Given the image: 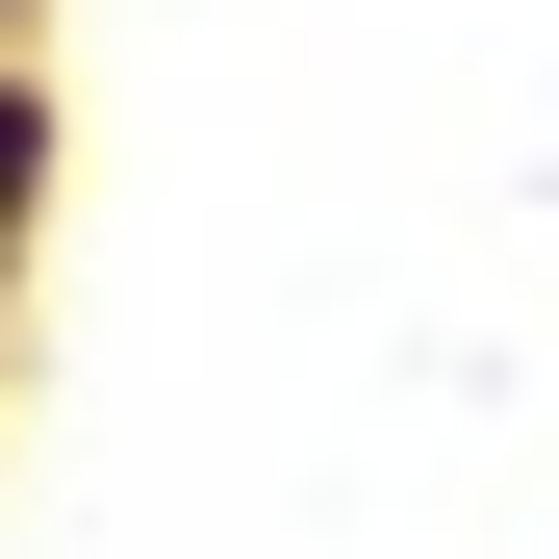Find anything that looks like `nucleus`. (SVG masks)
Masks as SVG:
<instances>
[{
	"mask_svg": "<svg viewBox=\"0 0 559 559\" xmlns=\"http://www.w3.org/2000/svg\"><path fill=\"white\" fill-rule=\"evenodd\" d=\"M51 229V51H0V254Z\"/></svg>",
	"mask_w": 559,
	"mask_h": 559,
	"instance_id": "f257e3e1",
	"label": "nucleus"
},
{
	"mask_svg": "<svg viewBox=\"0 0 559 559\" xmlns=\"http://www.w3.org/2000/svg\"><path fill=\"white\" fill-rule=\"evenodd\" d=\"M0 51H26V0H0Z\"/></svg>",
	"mask_w": 559,
	"mask_h": 559,
	"instance_id": "f03ea898",
	"label": "nucleus"
}]
</instances>
